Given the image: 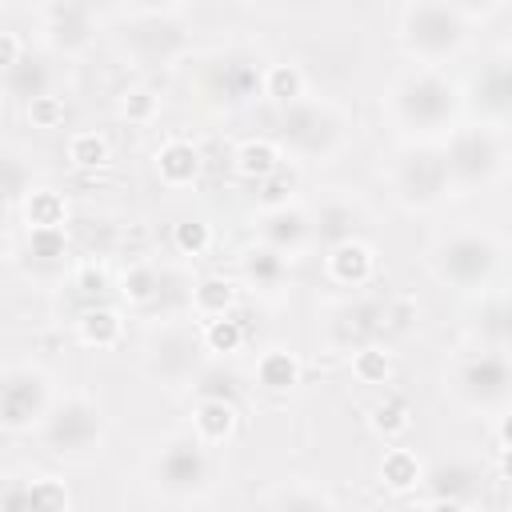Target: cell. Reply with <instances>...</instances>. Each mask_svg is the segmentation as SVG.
<instances>
[{
  "label": "cell",
  "instance_id": "83f0119b",
  "mask_svg": "<svg viewBox=\"0 0 512 512\" xmlns=\"http://www.w3.org/2000/svg\"><path fill=\"white\" fill-rule=\"evenodd\" d=\"M48 92H56V68L44 56H32L28 52L20 64L4 68V96L12 104H28V100L48 96Z\"/></svg>",
  "mask_w": 512,
  "mask_h": 512
},
{
  "label": "cell",
  "instance_id": "f1b7e54d",
  "mask_svg": "<svg viewBox=\"0 0 512 512\" xmlns=\"http://www.w3.org/2000/svg\"><path fill=\"white\" fill-rule=\"evenodd\" d=\"M240 280L252 292H280L284 280H288V256L256 240L240 252Z\"/></svg>",
  "mask_w": 512,
  "mask_h": 512
},
{
  "label": "cell",
  "instance_id": "bcb514c9",
  "mask_svg": "<svg viewBox=\"0 0 512 512\" xmlns=\"http://www.w3.org/2000/svg\"><path fill=\"white\" fill-rule=\"evenodd\" d=\"M192 392H196V396H228V400H236V392H240V376L228 372L224 364H204L200 376L192 380Z\"/></svg>",
  "mask_w": 512,
  "mask_h": 512
},
{
  "label": "cell",
  "instance_id": "8d00e7d4",
  "mask_svg": "<svg viewBox=\"0 0 512 512\" xmlns=\"http://www.w3.org/2000/svg\"><path fill=\"white\" fill-rule=\"evenodd\" d=\"M300 96H308V76L300 64L292 60H268L264 64V100L284 108V104H296Z\"/></svg>",
  "mask_w": 512,
  "mask_h": 512
},
{
  "label": "cell",
  "instance_id": "4fadbf2b",
  "mask_svg": "<svg viewBox=\"0 0 512 512\" xmlns=\"http://www.w3.org/2000/svg\"><path fill=\"white\" fill-rule=\"evenodd\" d=\"M56 376L36 360H12L0 376V428L8 436L40 432L56 404Z\"/></svg>",
  "mask_w": 512,
  "mask_h": 512
},
{
  "label": "cell",
  "instance_id": "f35d334b",
  "mask_svg": "<svg viewBox=\"0 0 512 512\" xmlns=\"http://www.w3.org/2000/svg\"><path fill=\"white\" fill-rule=\"evenodd\" d=\"M200 328H204V348H208V356H216V360L240 352L244 340H248V328H244V320H240L236 312L216 316V320H200Z\"/></svg>",
  "mask_w": 512,
  "mask_h": 512
},
{
  "label": "cell",
  "instance_id": "6da1fadb",
  "mask_svg": "<svg viewBox=\"0 0 512 512\" xmlns=\"http://www.w3.org/2000/svg\"><path fill=\"white\" fill-rule=\"evenodd\" d=\"M380 116L400 140L440 144L464 120V84L448 68L408 64L384 84Z\"/></svg>",
  "mask_w": 512,
  "mask_h": 512
},
{
  "label": "cell",
  "instance_id": "d6986e66",
  "mask_svg": "<svg viewBox=\"0 0 512 512\" xmlns=\"http://www.w3.org/2000/svg\"><path fill=\"white\" fill-rule=\"evenodd\" d=\"M376 272H380V252L364 236H348V240L324 248V276L336 288H348V292L372 288Z\"/></svg>",
  "mask_w": 512,
  "mask_h": 512
},
{
  "label": "cell",
  "instance_id": "c3c4849f",
  "mask_svg": "<svg viewBox=\"0 0 512 512\" xmlns=\"http://www.w3.org/2000/svg\"><path fill=\"white\" fill-rule=\"evenodd\" d=\"M416 316H420V304H416L412 296H384V324H388V336L408 332Z\"/></svg>",
  "mask_w": 512,
  "mask_h": 512
},
{
  "label": "cell",
  "instance_id": "5b68a950",
  "mask_svg": "<svg viewBox=\"0 0 512 512\" xmlns=\"http://www.w3.org/2000/svg\"><path fill=\"white\" fill-rule=\"evenodd\" d=\"M396 40H400V52L412 64L448 68L452 60H460L468 52L472 20L456 4H448V0H408L400 8Z\"/></svg>",
  "mask_w": 512,
  "mask_h": 512
},
{
  "label": "cell",
  "instance_id": "30bf717a",
  "mask_svg": "<svg viewBox=\"0 0 512 512\" xmlns=\"http://www.w3.org/2000/svg\"><path fill=\"white\" fill-rule=\"evenodd\" d=\"M264 64L252 48H216L196 60V92L208 108L236 112L252 100H264Z\"/></svg>",
  "mask_w": 512,
  "mask_h": 512
},
{
  "label": "cell",
  "instance_id": "2e32d148",
  "mask_svg": "<svg viewBox=\"0 0 512 512\" xmlns=\"http://www.w3.org/2000/svg\"><path fill=\"white\" fill-rule=\"evenodd\" d=\"M424 488H428V496L416 500L420 508H448V512L476 508L480 504V468L460 456L436 460L424 468Z\"/></svg>",
  "mask_w": 512,
  "mask_h": 512
},
{
  "label": "cell",
  "instance_id": "d590c367",
  "mask_svg": "<svg viewBox=\"0 0 512 512\" xmlns=\"http://www.w3.org/2000/svg\"><path fill=\"white\" fill-rule=\"evenodd\" d=\"M348 372L364 388H384L396 376V356L384 340H372V344H360L356 352H348Z\"/></svg>",
  "mask_w": 512,
  "mask_h": 512
},
{
  "label": "cell",
  "instance_id": "603a6c76",
  "mask_svg": "<svg viewBox=\"0 0 512 512\" xmlns=\"http://www.w3.org/2000/svg\"><path fill=\"white\" fill-rule=\"evenodd\" d=\"M72 332H76V340H80L84 348H92V352H112V348L124 344L128 320H124V312H120L116 304L96 300V304H84V308H80V316L72 320Z\"/></svg>",
  "mask_w": 512,
  "mask_h": 512
},
{
  "label": "cell",
  "instance_id": "7a4b0ae2",
  "mask_svg": "<svg viewBox=\"0 0 512 512\" xmlns=\"http://www.w3.org/2000/svg\"><path fill=\"white\" fill-rule=\"evenodd\" d=\"M272 136L280 140L284 156L296 164H336L352 144V120L348 112L328 96H300L296 104L276 108Z\"/></svg>",
  "mask_w": 512,
  "mask_h": 512
},
{
  "label": "cell",
  "instance_id": "9a60e30c",
  "mask_svg": "<svg viewBox=\"0 0 512 512\" xmlns=\"http://www.w3.org/2000/svg\"><path fill=\"white\" fill-rule=\"evenodd\" d=\"M464 108H472V116L488 124L512 120V52H500L472 72L464 88Z\"/></svg>",
  "mask_w": 512,
  "mask_h": 512
},
{
  "label": "cell",
  "instance_id": "8992f818",
  "mask_svg": "<svg viewBox=\"0 0 512 512\" xmlns=\"http://www.w3.org/2000/svg\"><path fill=\"white\" fill-rule=\"evenodd\" d=\"M444 160H448V176L456 184V196L468 192H484L492 184H500L512 168V144L504 124H488V120H460L444 140Z\"/></svg>",
  "mask_w": 512,
  "mask_h": 512
},
{
  "label": "cell",
  "instance_id": "7402d4cb",
  "mask_svg": "<svg viewBox=\"0 0 512 512\" xmlns=\"http://www.w3.org/2000/svg\"><path fill=\"white\" fill-rule=\"evenodd\" d=\"M468 332L480 348H492V352H504L512 356V292H492L476 304L472 320H468Z\"/></svg>",
  "mask_w": 512,
  "mask_h": 512
},
{
  "label": "cell",
  "instance_id": "db71d44e",
  "mask_svg": "<svg viewBox=\"0 0 512 512\" xmlns=\"http://www.w3.org/2000/svg\"><path fill=\"white\" fill-rule=\"evenodd\" d=\"M496 472H500V480H508V484H512V448H500V460H496Z\"/></svg>",
  "mask_w": 512,
  "mask_h": 512
},
{
  "label": "cell",
  "instance_id": "cb8c5ba5",
  "mask_svg": "<svg viewBox=\"0 0 512 512\" xmlns=\"http://www.w3.org/2000/svg\"><path fill=\"white\" fill-rule=\"evenodd\" d=\"M360 220H364V208L352 196H324L312 208V244L332 248V244H340L348 236H360L356 232Z\"/></svg>",
  "mask_w": 512,
  "mask_h": 512
},
{
  "label": "cell",
  "instance_id": "7dc6e473",
  "mask_svg": "<svg viewBox=\"0 0 512 512\" xmlns=\"http://www.w3.org/2000/svg\"><path fill=\"white\" fill-rule=\"evenodd\" d=\"M28 188H32V172H28L24 160L8 148V152H4V200H8V212H16V204L24 200Z\"/></svg>",
  "mask_w": 512,
  "mask_h": 512
},
{
  "label": "cell",
  "instance_id": "ac0fdd59",
  "mask_svg": "<svg viewBox=\"0 0 512 512\" xmlns=\"http://www.w3.org/2000/svg\"><path fill=\"white\" fill-rule=\"evenodd\" d=\"M252 228H256V240L260 244L284 252L288 260H296L312 244V212L304 204H296V200L276 204V208H260L256 220H252Z\"/></svg>",
  "mask_w": 512,
  "mask_h": 512
},
{
  "label": "cell",
  "instance_id": "e575fe53",
  "mask_svg": "<svg viewBox=\"0 0 512 512\" xmlns=\"http://www.w3.org/2000/svg\"><path fill=\"white\" fill-rule=\"evenodd\" d=\"M260 504H264V508H288V512H296V508H336L340 500H336L320 480L292 476V480H280L272 492H264Z\"/></svg>",
  "mask_w": 512,
  "mask_h": 512
},
{
  "label": "cell",
  "instance_id": "f5cc1de1",
  "mask_svg": "<svg viewBox=\"0 0 512 512\" xmlns=\"http://www.w3.org/2000/svg\"><path fill=\"white\" fill-rule=\"evenodd\" d=\"M496 444L500 448H512V404L496 412Z\"/></svg>",
  "mask_w": 512,
  "mask_h": 512
},
{
  "label": "cell",
  "instance_id": "7bdbcfd3",
  "mask_svg": "<svg viewBox=\"0 0 512 512\" xmlns=\"http://www.w3.org/2000/svg\"><path fill=\"white\" fill-rule=\"evenodd\" d=\"M72 292H76L84 304H96V300H104L108 292H116V276H112L104 264L84 260V264L72 268Z\"/></svg>",
  "mask_w": 512,
  "mask_h": 512
},
{
  "label": "cell",
  "instance_id": "ab89813d",
  "mask_svg": "<svg viewBox=\"0 0 512 512\" xmlns=\"http://www.w3.org/2000/svg\"><path fill=\"white\" fill-rule=\"evenodd\" d=\"M116 116H120L124 124H132V128H148V124L160 120V96H156L148 84H132V88L120 92Z\"/></svg>",
  "mask_w": 512,
  "mask_h": 512
},
{
  "label": "cell",
  "instance_id": "52a82bcc",
  "mask_svg": "<svg viewBox=\"0 0 512 512\" xmlns=\"http://www.w3.org/2000/svg\"><path fill=\"white\" fill-rule=\"evenodd\" d=\"M384 184H388V196L408 216H428L456 196V184L448 176V160H444L440 144L400 140V148L388 156Z\"/></svg>",
  "mask_w": 512,
  "mask_h": 512
},
{
  "label": "cell",
  "instance_id": "4316f807",
  "mask_svg": "<svg viewBox=\"0 0 512 512\" xmlns=\"http://www.w3.org/2000/svg\"><path fill=\"white\" fill-rule=\"evenodd\" d=\"M20 228H68V196L52 184H32L12 212Z\"/></svg>",
  "mask_w": 512,
  "mask_h": 512
},
{
  "label": "cell",
  "instance_id": "d6a6232c",
  "mask_svg": "<svg viewBox=\"0 0 512 512\" xmlns=\"http://www.w3.org/2000/svg\"><path fill=\"white\" fill-rule=\"evenodd\" d=\"M424 460L412 452V448H400V444H392V448H384V456H380V464H376V476H380V484L392 492V496H408V492H416L420 484H424Z\"/></svg>",
  "mask_w": 512,
  "mask_h": 512
},
{
  "label": "cell",
  "instance_id": "5bb4252c",
  "mask_svg": "<svg viewBox=\"0 0 512 512\" xmlns=\"http://www.w3.org/2000/svg\"><path fill=\"white\" fill-rule=\"evenodd\" d=\"M388 336V324H384V296H368L364 288L336 300L328 312H324V340L336 348V352H356L360 344H372V340H384Z\"/></svg>",
  "mask_w": 512,
  "mask_h": 512
},
{
  "label": "cell",
  "instance_id": "f907efd6",
  "mask_svg": "<svg viewBox=\"0 0 512 512\" xmlns=\"http://www.w3.org/2000/svg\"><path fill=\"white\" fill-rule=\"evenodd\" d=\"M28 52H24V44H20V32H0V68H12V64H20Z\"/></svg>",
  "mask_w": 512,
  "mask_h": 512
},
{
  "label": "cell",
  "instance_id": "484cf974",
  "mask_svg": "<svg viewBox=\"0 0 512 512\" xmlns=\"http://www.w3.org/2000/svg\"><path fill=\"white\" fill-rule=\"evenodd\" d=\"M164 280H168V272H164L160 264H152V260H132V264L116 276V292H120V300H124L128 308L152 312V308L160 304V296H164Z\"/></svg>",
  "mask_w": 512,
  "mask_h": 512
},
{
  "label": "cell",
  "instance_id": "44dd1931",
  "mask_svg": "<svg viewBox=\"0 0 512 512\" xmlns=\"http://www.w3.org/2000/svg\"><path fill=\"white\" fill-rule=\"evenodd\" d=\"M152 172H156V180H160L168 192H184V188H192V184L200 180L204 156H200V148H196L192 140L168 136V140L152 152Z\"/></svg>",
  "mask_w": 512,
  "mask_h": 512
},
{
  "label": "cell",
  "instance_id": "ffe728a7",
  "mask_svg": "<svg viewBox=\"0 0 512 512\" xmlns=\"http://www.w3.org/2000/svg\"><path fill=\"white\" fill-rule=\"evenodd\" d=\"M0 504L4 508H40V512H68L76 504L72 488L64 476H52V472H40V476H28V480H16V476H4L0 484Z\"/></svg>",
  "mask_w": 512,
  "mask_h": 512
},
{
  "label": "cell",
  "instance_id": "d4e9b609",
  "mask_svg": "<svg viewBox=\"0 0 512 512\" xmlns=\"http://www.w3.org/2000/svg\"><path fill=\"white\" fill-rule=\"evenodd\" d=\"M236 428H240V408H236V400H228V396H196V404H192V432H196L208 448L228 444V440L236 436Z\"/></svg>",
  "mask_w": 512,
  "mask_h": 512
},
{
  "label": "cell",
  "instance_id": "f546056e",
  "mask_svg": "<svg viewBox=\"0 0 512 512\" xmlns=\"http://www.w3.org/2000/svg\"><path fill=\"white\" fill-rule=\"evenodd\" d=\"M256 388H264V392H272V396H284V392H292L296 384H300V376H304V364H300V356L292 352V348H284V344H272V348H264L260 356H256Z\"/></svg>",
  "mask_w": 512,
  "mask_h": 512
},
{
  "label": "cell",
  "instance_id": "b9f144b4",
  "mask_svg": "<svg viewBox=\"0 0 512 512\" xmlns=\"http://www.w3.org/2000/svg\"><path fill=\"white\" fill-rule=\"evenodd\" d=\"M24 256L32 264H60L68 256V228H28Z\"/></svg>",
  "mask_w": 512,
  "mask_h": 512
},
{
  "label": "cell",
  "instance_id": "9c48e42d",
  "mask_svg": "<svg viewBox=\"0 0 512 512\" xmlns=\"http://www.w3.org/2000/svg\"><path fill=\"white\" fill-rule=\"evenodd\" d=\"M40 444L48 456H60V460H92L104 452V440H108V412L104 404L92 396V392H60L48 420L40 424Z\"/></svg>",
  "mask_w": 512,
  "mask_h": 512
},
{
  "label": "cell",
  "instance_id": "f6af8a7d",
  "mask_svg": "<svg viewBox=\"0 0 512 512\" xmlns=\"http://www.w3.org/2000/svg\"><path fill=\"white\" fill-rule=\"evenodd\" d=\"M20 108H24V124L36 128V132H52V128H60L64 116H68V100H64V92L36 96V100H28V104H20Z\"/></svg>",
  "mask_w": 512,
  "mask_h": 512
},
{
  "label": "cell",
  "instance_id": "7c38bea8",
  "mask_svg": "<svg viewBox=\"0 0 512 512\" xmlns=\"http://www.w3.org/2000/svg\"><path fill=\"white\" fill-rule=\"evenodd\" d=\"M116 48L140 68H176L192 56V28L180 12H132Z\"/></svg>",
  "mask_w": 512,
  "mask_h": 512
},
{
  "label": "cell",
  "instance_id": "4dcf8cb0",
  "mask_svg": "<svg viewBox=\"0 0 512 512\" xmlns=\"http://www.w3.org/2000/svg\"><path fill=\"white\" fill-rule=\"evenodd\" d=\"M284 160H288V156H284V148H280L276 136H248V140H240L236 152H232L236 176H244V180H252V184H260L264 176H272Z\"/></svg>",
  "mask_w": 512,
  "mask_h": 512
},
{
  "label": "cell",
  "instance_id": "1f68e13d",
  "mask_svg": "<svg viewBox=\"0 0 512 512\" xmlns=\"http://www.w3.org/2000/svg\"><path fill=\"white\" fill-rule=\"evenodd\" d=\"M236 300H240V288H236V280H228V276H200V280L188 288V312H192L196 320L228 316V312H236Z\"/></svg>",
  "mask_w": 512,
  "mask_h": 512
},
{
  "label": "cell",
  "instance_id": "3957f363",
  "mask_svg": "<svg viewBox=\"0 0 512 512\" xmlns=\"http://www.w3.org/2000/svg\"><path fill=\"white\" fill-rule=\"evenodd\" d=\"M144 480L156 500L192 508L204 504L212 492V448L188 428V432H164L152 440L144 460Z\"/></svg>",
  "mask_w": 512,
  "mask_h": 512
},
{
  "label": "cell",
  "instance_id": "ee69618b",
  "mask_svg": "<svg viewBox=\"0 0 512 512\" xmlns=\"http://www.w3.org/2000/svg\"><path fill=\"white\" fill-rule=\"evenodd\" d=\"M296 184H300V164L296 160H284L272 176H264L256 188V200H260V208H276V204H288L292 200V192H296Z\"/></svg>",
  "mask_w": 512,
  "mask_h": 512
},
{
  "label": "cell",
  "instance_id": "836d02e7",
  "mask_svg": "<svg viewBox=\"0 0 512 512\" xmlns=\"http://www.w3.org/2000/svg\"><path fill=\"white\" fill-rule=\"evenodd\" d=\"M412 424H416L412 400L400 396V392H392V388H384V396L368 408V428H372L380 440H388V444H396L400 436H408Z\"/></svg>",
  "mask_w": 512,
  "mask_h": 512
},
{
  "label": "cell",
  "instance_id": "e0dca14e",
  "mask_svg": "<svg viewBox=\"0 0 512 512\" xmlns=\"http://www.w3.org/2000/svg\"><path fill=\"white\" fill-rule=\"evenodd\" d=\"M96 36H100V24L92 16V8L84 0H64V4H52L48 16H44V44L56 52V56H84L96 48Z\"/></svg>",
  "mask_w": 512,
  "mask_h": 512
},
{
  "label": "cell",
  "instance_id": "11a10c76",
  "mask_svg": "<svg viewBox=\"0 0 512 512\" xmlns=\"http://www.w3.org/2000/svg\"><path fill=\"white\" fill-rule=\"evenodd\" d=\"M236 4H256V0H236Z\"/></svg>",
  "mask_w": 512,
  "mask_h": 512
},
{
  "label": "cell",
  "instance_id": "8fae6325",
  "mask_svg": "<svg viewBox=\"0 0 512 512\" xmlns=\"http://www.w3.org/2000/svg\"><path fill=\"white\" fill-rule=\"evenodd\" d=\"M448 392L460 408L496 416L512 404V356L492 348H468L448 364Z\"/></svg>",
  "mask_w": 512,
  "mask_h": 512
},
{
  "label": "cell",
  "instance_id": "60d3db41",
  "mask_svg": "<svg viewBox=\"0 0 512 512\" xmlns=\"http://www.w3.org/2000/svg\"><path fill=\"white\" fill-rule=\"evenodd\" d=\"M212 244H216V236H212V224H208V220L188 216V220H176V224H172V252H176V256L196 260V256H208Z\"/></svg>",
  "mask_w": 512,
  "mask_h": 512
},
{
  "label": "cell",
  "instance_id": "277c9868",
  "mask_svg": "<svg viewBox=\"0 0 512 512\" xmlns=\"http://www.w3.org/2000/svg\"><path fill=\"white\" fill-rule=\"evenodd\" d=\"M500 264H504V240L480 224H460L452 232H440L424 252L428 276L452 292L488 288L496 280Z\"/></svg>",
  "mask_w": 512,
  "mask_h": 512
},
{
  "label": "cell",
  "instance_id": "74e56055",
  "mask_svg": "<svg viewBox=\"0 0 512 512\" xmlns=\"http://www.w3.org/2000/svg\"><path fill=\"white\" fill-rule=\"evenodd\" d=\"M64 160H68L76 172H100V168H108V160H112V144H108L104 132L80 128V132H72V136L64 140Z\"/></svg>",
  "mask_w": 512,
  "mask_h": 512
},
{
  "label": "cell",
  "instance_id": "681fc988",
  "mask_svg": "<svg viewBox=\"0 0 512 512\" xmlns=\"http://www.w3.org/2000/svg\"><path fill=\"white\" fill-rule=\"evenodd\" d=\"M448 4H456L472 24H484V20H492L508 0H448Z\"/></svg>",
  "mask_w": 512,
  "mask_h": 512
},
{
  "label": "cell",
  "instance_id": "ba28073f",
  "mask_svg": "<svg viewBox=\"0 0 512 512\" xmlns=\"http://www.w3.org/2000/svg\"><path fill=\"white\" fill-rule=\"evenodd\" d=\"M204 328L200 320L188 316H160V324L148 328L140 344V372L160 384V388H192V380L204 368Z\"/></svg>",
  "mask_w": 512,
  "mask_h": 512
},
{
  "label": "cell",
  "instance_id": "816d5d0a",
  "mask_svg": "<svg viewBox=\"0 0 512 512\" xmlns=\"http://www.w3.org/2000/svg\"><path fill=\"white\" fill-rule=\"evenodd\" d=\"M128 12H184L188 0H124Z\"/></svg>",
  "mask_w": 512,
  "mask_h": 512
}]
</instances>
